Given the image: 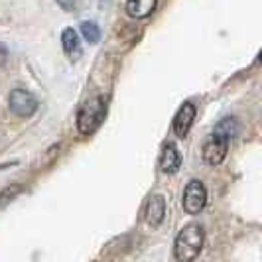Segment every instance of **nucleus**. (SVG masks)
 <instances>
[{
    "instance_id": "1",
    "label": "nucleus",
    "mask_w": 262,
    "mask_h": 262,
    "mask_svg": "<svg viewBox=\"0 0 262 262\" xmlns=\"http://www.w3.org/2000/svg\"><path fill=\"white\" fill-rule=\"evenodd\" d=\"M203 243H205V231L201 225H187L184 227L173 243V256L180 262H191L199 256V252L203 250Z\"/></svg>"
},
{
    "instance_id": "2",
    "label": "nucleus",
    "mask_w": 262,
    "mask_h": 262,
    "mask_svg": "<svg viewBox=\"0 0 262 262\" xmlns=\"http://www.w3.org/2000/svg\"><path fill=\"white\" fill-rule=\"evenodd\" d=\"M105 115H106L105 99H101V97L89 99L85 105L79 108V115H77L79 132H81V134H85V136L93 134V132L99 128V124L103 122Z\"/></svg>"
},
{
    "instance_id": "3",
    "label": "nucleus",
    "mask_w": 262,
    "mask_h": 262,
    "mask_svg": "<svg viewBox=\"0 0 262 262\" xmlns=\"http://www.w3.org/2000/svg\"><path fill=\"white\" fill-rule=\"evenodd\" d=\"M182 205H184V211L187 215H197L207 205V189L199 180H191L185 185Z\"/></svg>"
},
{
    "instance_id": "4",
    "label": "nucleus",
    "mask_w": 262,
    "mask_h": 262,
    "mask_svg": "<svg viewBox=\"0 0 262 262\" xmlns=\"http://www.w3.org/2000/svg\"><path fill=\"white\" fill-rule=\"evenodd\" d=\"M8 105H10V111H12L16 117L22 118H30L36 111H38V99L32 95L26 89H14L8 97Z\"/></svg>"
},
{
    "instance_id": "5",
    "label": "nucleus",
    "mask_w": 262,
    "mask_h": 262,
    "mask_svg": "<svg viewBox=\"0 0 262 262\" xmlns=\"http://www.w3.org/2000/svg\"><path fill=\"white\" fill-rule=\"evenodd\" d=\"M227 152H229V140L219 132H213L207 138V142L203 144V160L209 166L223 164V160L227 158Z\"/></svg>"
},
{
    "instance_id": "6",
    "label": "nucleus",
    "mask_w": 262,
    "mask_h": 262,
    "mask_svg": "<svg viewBox=\"0 0 262 262\" xmlns=\"http://www.w3.org/2000/svg\"><path fill=\"white\" fill-rule=\"evenodd\" d=\"M144 219L150 227H160L166 219V199L164 195H150L144 207Z\"/></svg>"
},
{
    "instance_id": "7",
    "label": "nucleus",
    "mask_w": 262,
    "mask_h": 262,
    "mask_svg": "<svg viewBox=\"0 0 262 262\" xmlns=\"http://www.w3.org/2000/svg\"><path fill=\"white\" fill-rule=\"evenodd\" d=\"M193 120H195V105L184 103V105L180 106L178 115L173 117V132L180 138H185L187 132L191 130V126H193Z\"/></svg>"
},
{
    "instance_id": "8",
    "label": "nucleus",
    "mask_w": 262,
    "mask_h": 262,
    "mask_svg": "<svg viewBox=\"0 0 262 262\" xmlns=\"http://www.w3.org/2000/svg\"><path fill=\"white\" fill-rule=\"evenodd\" d=\"M180 164H182V158H180V152L176 144H164L162 148V154H160V170L164 173H176L180 170Z\"/></svg>"
},
{
    "instance_id": "9",
    "label": "nucleus",
    "mask_w": 262,
    "mask_h": 262,
    "mask_svg": "<svg viewBox=\"0 0 262 262\" xmlns=\"http://www.w3.org/2000/svg\"><path fill=\"white\" fill-rule=\"evenodd\" d=\"M61 43H63V52L67 53V57L71 61H77L81 57V41H79V34L73 30V28H66L63 34H61Z\"/></svg>"
},
{
    "instance_id": "10",
    "label": "nucleus",
    "mask_w": 262,
    "mask_h": 262,
    "mask_svg": "<svg viewBox=\"0 0 262 262\" xmlns=\"http://www.w3.org/2000/svg\"><path fill=\"white\" fill-rule=\"evenodd\" d=\"M158 0H126V14L134 20L148 18L156 10Z\"/></svg>"
},
{
    "instance_id": "11",
    "label": "nucleus",
    "mask_w": 262,
    "mask_h": 262,
    "mask_svg": "<svg viewBox=\"0 0 262 262\" xmlns=\"http://www.w3.org/2000/svg\"><path fill=\"white\" fill-rule=\"evenodd\" d=\"M215 132L223 134L227 140H231V138H235L236 134H238V124H236L235 118H223V120L219 122V126L215 128Z\"/></svg>"
},
{
    "instance_id": "12",
    "label": "nucleus",
    "mask_w": 262,
    "mask_h": 262,
    "mask_svg": "<svg viewBox=\"0 0 262 262\" xmlns=\"http://www.w3.org/2000/svg\"><path fill=\"white\" fill-rule=\"evenodd\" d=\"M81 34H83V38L87 39L89 43H97L99 38H101V30H99V26L95 22H83L81 24Z\"/></svg>"
},
{
    "instance_id": "13",
    "label": "nucleus",
    "mask_w": 262,
    "mask_h": 262,
    "mask_svg": "<svg viewBox=\"0 0 262 262\" xmlns=\"http://www.w3.org/2000/svg\"><path fill=\"white\" fill-rule=\"evenodd\" d=\"M57 4L67 12H77L81 8V0H57Z\"/></svg>"
},
{
    "instance_id": "14",
    "label": "nucleus",
    "mask_w": 262,
    "mask_h": 262,
    "mask_svg": "<svg viewBox=\"0 0 262 262\" xmlns=\"http://www.w3.org/2000/svg\"><path fill=\"white\" fill-rule=\"evenodd\" d=\"M18 191H20V187H18V185H14L12 189H10V187H6V189H4V193L0 195V205H4V203H6V197H10V201H12V197L16 195Z\"/></svg>"
},
{
    "instance_id": "15",
    "label": "nucleus",
    "mask_w": 262,
    "mask_h": 262,
    "mask_svg": "<svg viewBox=\"0 0 262 262\" xmlns=\"http://www.w3.org/2000/svg\"><path fill=\"white\" fill-rule=\"evenodd\" d=\"M6 59H8V52H6V48H4V46H0V66H4V63H6Z\"/></svg>"
}]
</instances>
